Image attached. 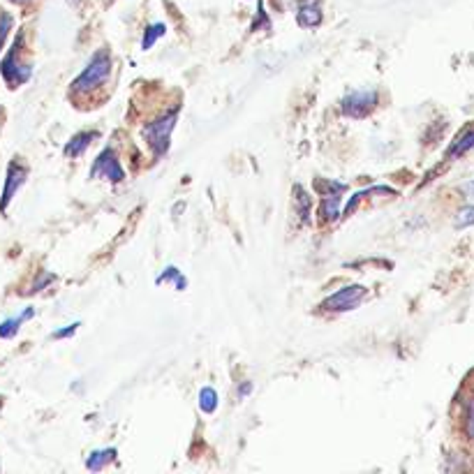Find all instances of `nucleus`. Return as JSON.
I'll return each instance as SVG.
<instances>
[{
	"mask_svg": "<svg viewBox=\"0 0 474 474\" xmlns=\"http://www.w3.org/2000/svg\"><path fill=\"white\" fill-rule=\"evenodd\" d=\"M155 283H157V285H162V283H174V285H176L179 292H183V289L188 287V280L183 278V273H181V271H179L176 266H167V269H164V273L157 276Z\"/></svg>",
	"mask_w": 474,
	"mask_h": 474,
	"instance_id": "2eb2a0df",
	"label": "nucleus"
},
{
	"mask_svg": "<svg viewBox=\"0 0 474 474\" xmlns=\"http://www.w3.org/2000/svg\"><path fill=\"white\" fill-rule=\"evenodd\" d=\"M10 28H12V16L0 10V49L5 45V38H7V33H10Z\"/></svg>",
	"mask_w": 474,
	"mask_h": 474,
	"instance_id": "aec40b11",
	"label": "nucleus"
},
{
	"mask_svg": "<svg viewBox=\"0 0 474 474\" xmlns=\"http://www.w3.org/2000/svg\"><path fill=\"white\" fill-rule=\"evenodd\" d=\"M116 458V449H100V451H93L89 456V461H86V468H89L91 472H100L104 470L107 465Z\"/></svg>",
	"mask_w": 474,
	"mask_h": 474,
	"instance_id": "f8f14e48",
	"label": "nucleus"
},
{
	"mask_svg": "<svg viewBox=\"0 0 474 474\" xmlns=\"http://www.w3.org/2000/svg\"><path fill=\"white\" fill-rule=\"evenodd\" d=\"M89 176L91 179L102 176V179L111 181V183H120L123 179H125V171H123V167L118 162L116 153H113L111 148H104V151L98 155V160H95V164H93V169H91Z\"/></svg>",
	"mask_w": 474,
	"mask_h": 474,
	"instance_id": "423d86ee",
	"label": "nucleus"
},
{
	"mask_svg": "<svg viewBox=\"0 0 474 474\" xmlns=\"http://www.w3.org/2000/svg\"><path fill=\"white\" fill-rule=\"evenodd\" d=\"M377 104V91H354L342 100V113L349 118H366Z\"/></svg>",
	"mask_w": 474,
	"mask_h": 474,
	"instance_id": "39448f33",
	"label": "nucleus"
},
{
	"mask_svg": "<svg viewBox=\"0 0 474 474\" xmlns=\"http://www.w3.org/2000/svg\"><path fill=\"white\" fill-rule=\"evenodd\" d=\"M79 327H81V324L74 322V324H69V327H65V329H58V331L54 333V338H56V340H60V338H69V336H74Z\"/></svg>",
	"mask_w": 474,
	"mask_h": 474,
	"instance_id": "4be33fe9",
	"label": "nucleus"
},
{
	"mask_svg": "<svg viewBox=\"0 0 474 474\" xmlns=\"http://www.w3.org/2000/svg\"><path fill=\"white\" fill-rule=\"evenodd\" d=\"M109 74H111V54L107 49L95 51L91 63L86 65L84 72L72 81V93L74 95H89L93 91H98L107 84Z\"/></svg>",
	"mask_w": 474,
	"mask_h": 474,
	"instance_id": "f257e3e1",
	"label": "nucleus"
},
{
	"mask_svg": "<svg viewBox=\"0 0 474 474\" xmlns=\"http://www.w3.org/2000/svg\"><path fill=\"white\" fill-rule=\"evenodd\" d=\"M218 407V393L213 386H204V389L199 391V410L206 412V414H213Z\"/></svg>",
	"mask_w": 474,
	"mask_h": 474,
	"instance_id": "dca6fc26",
	"label": "nucleus"
},
{
	"mask_svg": "<svg viewBox=\"0 0 474 474\" xmlns=\"http://www.w3.org/2000/svg\"><path fill=\"white\" fill-rule=\"evenodd\" d=\"M472 148H474V125L458 132V137L453 139L451 146L446 148V160H456V157L465 155L468 151H472Z\"/></svg>",
	"mask_w": 474,
	"mask_h": 474,
	"instance_id": "1a4fd4ad",
	"label": "nucleus"
},
{
	"mask_svg": "<svg viewBox=\"0 0 474 474\" xmlns=\"http://www.w3.org/2000/svg\"><path fill=\"white\" fill-rule=\"evenodd\" d=\"M21 42H23V35L16 38V42L10 49V54H7L5 60H3V79L12 86V89H16V86H21L23 81H28V79H30V67L19 60Z\"/></svg>",
	"mask_w": 474,
	"mask_h": 474,
	"instance_id": "20e7f679",
	"label": "nucleus"
},
{
	"mask_svg": "<svg viewBox=\"0 0 474 474\" xmlns=\"http://www.w3.org/2000/svg\"><path fill=\"white\" fill-rule=\"evenodd\" d=\"M465 195H468L470 199H474V179L468 183V186H465Z\"/></svg>",
	"mask_w": 474,
	"mask_h": 474,
	"instance_id": "393cba45",
	"label": "nucleus"
},
{
	"mask_svg": "<svg viewBox=\"0 0 474 474\" xmlns=\"http://www.w3.org/2000/svg\"><path fill=\"white\" fill-rule=\"evenodd\" d=\"M250 391H252V384L250 382H243L239 389H236V393H239V398H245V396H250Z\"/></svg>",
	"mask_w": 474,
	"mask_h": 474,
	"instance_id": "b1692460",
	"label": "nucleus"
},
{
	"mask_svg": "<svg viewBox=\"0 0 474 474\" xmlns=\"http://www.w3.org/2000/svg\"><path fill=\"white\" fill-rule=\"evenodd\" d=\"M296 21L301 28H315V26H320L322 23L320 0H301V3H298Z\"/></svg>",
	"mask_w": 474,
	"mask_h": 474,
	"instance_id": "6e6552de",
	"label": "nucleus"
},
{
	"mask_svg": "<svg viewBox=\"0 0 474 474\" xmlns=\"http://www.w3.org/2000/svg\"><path fill=\"white\" fill-rule=\"evenodd\" d=\"M176 118H179V107H174L169 111H164L160 118H155L144 125V137H146L148 146H151L155 160L169 151L171 132H174V128H176Z\"/></svg>",
	"mask_w": 474,
	"mask_h": 474,
	"instance_id": "f03ea898",
	"label": "nucleus"
},
{
	"mask_svg": "<svg viewBox=\"0 0 474 474\" xmlns=\"http://www.w3.org/2000/svg\"><path fill=\"white\" fill-rule=\"evenodd\" d=\"M338 206H340V195H331V197H322V206H320V220L322 222H333L336 218L340 215L338 213Z\"/></svg>",
	"mask_w": 474,
	"mask_h": 474,
	"instance_id": "4468645a",
	"label": "nucleus"
},
{
	"mask_svg": "<svg viewBox=\"0 0 474 474\" xmlns=\"http://www.w3.org/2000/svg\"><path fill=\"white\" fill-rule=\"evenodd\" d=\"M12 3H19L21 5V3H28V0H12Z\"/></svg>",
	"mask_w": 474,
	"mask_h": 474,
	"instance_id": "a878e982",
	"label": "nucleus"
},
{
	"mask_svg": "<svg viewBox=\"0 0 474 474\" xmlns=\"http://www.w3.org/2000/svg\"><path fill=\"white\" fill-rule=\"evenodd\" d=\"M49 283H54V276H51V273H45V276H40V280H38V283L33 285V289H30V292H40V289H42V287H47Z\"/></svg>",
	"mask_w": 474,
	"mask_h": 474,
	"instance_id": "5701e85b",
	"label": "nucleus"
},
{
	"mask_svg": "<svg viewBox=\"0 0 474 474\" xmlns=\"http://www.w3.org/2000/svg\"><path fill=\"white\" fill-rule=\"evenodd\" d=\"M93 139H98V132H79L65 144L63 153L67 157H81L86 153V148L93 144Z\"/></svg>",
	"mask_w": 474,
	"mask_h": 474,
	"instance_id": "9d476101",
	"label": "nucleus"
},
{
	"mask_svg": "<svg viewBox=\"0 0 474 474\" xmlns=\"http://www.w3.org/2000/svg\"><path fill=\"white\" fill-rule=\"evenodd\" d=\"M474 225V206H463L453 218V227L456 230H465V227Z\"/></svg>",
	"mask_w": 474,
	"mask_h": 474,
	"instance_id": "6ab92c4d",
	"label": "nucleus"
},
{
	"mask_svg": "<svg viewBox=\"0 0 474 474\" xmlns=\"http://www.w3.org/2000/svg\"><path fill=\"white\" fill-rule=\"evenodd\" d=\"M164 33H167V26H164V23H153V26H148L146 33H144V38H142V49H144V51L153 49V45L162 38Z\"/></svg>",
	"mask_w": 474,
	"mask_h": 474,
	"instance_id": "a211bd4d",
	"label": "nucleus"
},
{
	"mask_svg": "<svg viewBox=\"0 0 474 474\" xmlns=\"http://www.w3.org/2000/svg\"><path fill=\"white\" fill-rule=\"evenodd\" d=\"M463 433L474 444V389L470 391V396L463 407Z\"/></svg>",
	"mask_w": 474,
	"mask_h": 474,
	"instance_id": "ddd939ff",
	"label": "nucleus"
},
{
	"mask_svg": "<svg viewBox=\"0 0 474 474\" xmlns=\"http://www.w3.org/2000/svg\"><path fill=\"white\" fill-rule=\"evenodd\" d=\"M368 289L363 285H347L338 289L336 294H331L327 301H324L320 308L324 312H347V310H354L361 305V301L366 298Z\"/></svg>",
	"mask_w": 474,
	"mask_h": 474,
	"instance_id": "7ed1b4c3",
	"label": "nucleus"
},
{
	"mask_svg": "<svg viewBox=\"0 0 474 474\" xmlns=\"http://www.w3.org/2000/svg\"><path fill=\"white\" fill-rule=\"evenodd\" d=\"M35 315V310L33 308H26L19 317H10V320H5L3 324H0V338H14L16 333H19V329H21V324L23 322H28L30 317Z\"/></svg>",
	"mask_w": 474,
	"mask_h": 474,
	"instance_id": "9b49d317",
	"label": "nucleus"
},
{
	"mask_svg": "<svg viewBox=\"0 0 474 474\" xmlns=\"http://www.w3.org/2000/svg\"><path fill=\"white\" fill-rule=\"evenodd\" d=\"M0 407H3V398H0Z\"/></svg>",
	"mask_w": 474,
	"mask_h": 474,
	"instance_id": "bb28decb",
	"label": "nucleus"
},
{
	"mask_svg": "<svg viewBox=\"0 0 474 474\" xmlns=\"http://www.w3.org/2000/svg\"><path fill=\"white\" fill-rule=\"evenodd\" d=\"M26 176H28V169L21 164L12 160L10 167H7V179H5V188H3V197H0V210H7V206H10L12 197L16 195V190H19L23 183H26Z\"/></svg>",
	"mask_w": 474,
	"mask_h": 474,
	"instance_id": "0eeeda50",
	"label": "nucleus"
},
{
	"mask_svg": "<svg viewBox=\"0 0 474 474\" xmlns=\"http://www.w3.org/2000/svg\"><path fill=\"white\" fill-rule=\"evenodd\" d=\"M259 28H264V30H269L271 28V21H269V16H266V12H264V5L259 3V16L254 19V23H252V30H259Z\"/></svg>",
	"mask_w": 474,
	"mask_h": 474,
	"instance_id": "412c9836",
	"label": "nucleus"
},
{
	"mask_svg": "<svg viewBox=\"0 0 474 474\" xmlns=\"http://www.w3.org/2000/svg\"><path fill=\"white\" fill-rule=\"evenodd\" d=\"M294 195H296V206H298V213H301V220L303 222H310V204H312V197L301 186L294 188Z\"/></svg>",
	"mask_w": 474,
	"mask_h": 474,
	"instance_id": "f3484780",
	"label": "nucleus"
}]
</instances>
